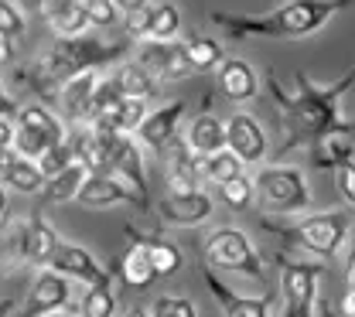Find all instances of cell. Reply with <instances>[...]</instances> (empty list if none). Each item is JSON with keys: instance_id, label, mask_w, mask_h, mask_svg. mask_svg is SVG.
Wrapping results in <instances>:
<instances>
[{"instance_id": "c3c4849f", "label": "cell", "mask_w": 355, "mask_h": 317, "mask_svg": "<svg viewBox=\"0 0 355 317\" xmlns=\"http://www.w3.org/2000/svg\"><path fill=\"white\" fill-rule=\"evenodd\" d=\"M51 317H83V314H62V311H58V314H51Z\"/></svg>"}, {"instance_id": "4316f807", "label": "cell", "mask_w": 355, "mask_h": 317, "mask_svg": "<svg viewBox=\"0 0 355 317\" xmlns=\"http://www.w3.org/2000/svg\"><path fill=\"white\" fill-rule=\"evenodd\" d=\"M184 55H188V62H191L195 72H212V69H219L222 62H225L222 45L216 38H205V35L184 38Z\"/></svg>"}, {"instance_id": "e575fe53", "label": "cell", "mask_w": 355, "mask_h": 317, "mask_svg": "<svg viewBox=\"0 0 355 317\" xmlns=\"http://www.w3.org/2000/svg\"><path fill=\"white\" fill-rule=\"evenodd\" d=\"M219 194L232 212H243V208H250V201L257 198V188H253V181H250L246 174H239V178H232V181L222 184Z\"/></svg>"}, {"instance_id": "7dc6e473", "label": "cell", "mask_w": 355, "mask_h": 317, "mask_svg": "<svg viewBox=\"0 0 355 317\" xmlns=\"http://www.w3.org/2000/svg\"><path fill=\"white\" fill-rule=\"evenodd\" d=\"M127 317H150V311H140V307H133Z\"/></svg>"}, {"instance_id": "ac0fdd59", "label": "cell", "mask_w": 355, "mask_h": 317, "mask_svg": "<svg viewBox=\"0 0 355 317\" xmlns=\"http://www.w3.org/2000/svg\"><path fill=\"white\" fill-rule=\"evenodd\" d=\"M181 116H184V102H181V99L161 106V109H154V113L140 123L137 140H140L144 147L157 150V154H168L178 143V123H181Z\"/></svg>"}, {"instance_id": "7402d4cb", "label": "cell", "mask_w": 355, "mask_h": 317, "mask_svg": "<svg viewBox=\"0 0 355 317\" xmlns=\"http://www.w3.org/2000/svg\"><path fill=\"white\" fill-rule=\"evenodd\" d=\"M127 235H130V249H127V256L120 260V266H116V276L133 287V290H147L154 280H157V270H154V263H150V256H147V246L140 242V232L133 226H127Z\"/></svg>"}, {"instance_id": "f35d334b", "label": "cell", "mask_w": 355, "mask_h": 317, "mask_svg": "<svg viewBox=\"0 0 355 317\" xmlns=\"http://www.w3.org/2000/svg\"><path fill=\"white\" fill-rule=\"evenodd\" d=\"M150 24H154V7H144L123 17V31L130 42H150Z\"/></svg>"}, {"instance_id": "7a4b0ae2", "label": "cell", "mask_w": 355, "mask_h": 317, "mask_svg": "<svg viewBox=\"0 0 355 317\" xmlns=\"http://www.w3.org/2000/svg\"><path fill=\"white\" fill-rule=\"evenodd\" d=\"M345 7H352V0H287L277 10L260 14V17L216 10L212 24L222 28V35L229 42H243V38H304V35L321 31Z\"/></svg>"}, {"instance_id": "836d02e7", "label": "cell", "mask_w": 355, "mask_h": 317, "mask_svg": "<svg viewBox=\"0 0 355 317\" xmlns=\"http://www.w3.org/2000/svg\"><path fill=\"white\" fill-rule=\"evenodd\" d=\"M83 317H113L116 314V297L110 287H89L83 304H79Z\"/></svg>"}, {"instance_id": "d590c367", "label": "cell", "mask_w": 355, "mask_h": 317, "mask_svg": "<svg viewBox=\"0 0 355 317\" xmlns=\"http://www.w3.org/2000/svg\"><path fill=\"white\" fill-rule=\"evenodd\" d=\"M24 28H28L24 10H21L14 0H0V38L14 42V38H21V35H24Z\"/></svg>"}, {"instance_id": "f6af8a7d", "label": "cell", "mask_w": 355, "mask_h": 317, "mask_svg": "<svg viewBox=\"0 0 355 317\" xmlns=\"http://www.w3.org/2000/svg\"><path fill=\"white\" fill-rule=\"evenodd\" d=\"M116 7L127 10V14H137V10H144V7H150V3H147V0H116Z\"/></svg>"}, {"instance_id": "9c48e42d", "label": "cell", "mask_w": 355, "mask_h": 317, "mask_svg": "<svg viewBox=\"0 0 355 317\" xmlns=\"http://www.w3.org/2000/svg\"><path fill=\"white\" fill-rule=\"evenodd\" d=\"M58 235L48 226L42 212H35L31 219H24L21 226L7 228V260L14 263H28V266H51V256L58 249Z\"/></svg>"}, {"instance_id": "60d3db41", "label": "cell", "mask_w": 355, "mask_h": 317, "mask_svg": "<svg viewBox=\"0 0 355 317\" xmlns=\"http://www.w3.org/2000/svg\"><path fill=\"white\" fill-rule=\"evenodd\" d=\"M331 178H335V188H338L342 201L355 208V157L345 161V164H338V167L331 171Z\"/></svg>"}, {"instance_id": "74e56055", "label": "cell", "mask_w": 355, "mask_h": 317, "mask_svg": "<svg viewBox=\"0 0 355 317\" xmlns=\"http://www.w3.org/2000/svg\"><path fill=\"white\" fill-rule=\"evenodd\" d=\"M150 317H198V311L188 297H171L168 293V297H157L150 304Z\"/></svg>"}, {"instance_id": "52a82bcc", "label": "cell", "mask_w": 355, "mask_h": 317, "mask_svg": "<svg viewBox=\"0 0 355 317\" xmlns=\"http://www.w3.org/2000/svg\"><path fill=\"white\" fill-rule=\"evenodd\" d=\"M280 266V317H314L318 304V276L324 273L321 263H294L277 256Z\"/></svg>"}, {"instance_id": "d4e9b609", "label": "cell", "mask_w": 355, "mask_h": 317, "mask_svg": "<svg viewBox=\"0 0 355 317\" xmlns=\"http://www.w3.org/2000/svg\"><path fill=\"white\" fill-rule=\"evenodd\" d=\"M150 113H147V99H137V96H127L113 113H106V116H99V120H92L89 127H99V130H120V134H133L140 130V123L147 120Z\"/></svg>"}, {"instance_id": "6da1fadb", "label": "cell", "mask_w": 355, "mask_h": 317, "mask_svg": "<svg viewBox=\"0 0 355 317\" xmlns=\"http://www.w3.org/2000/svg\"><path fill=\"white\" fill-rule=\"evenodd\" d=\"M355 86V69H349L338 82L318 86L311 75L294 72V92H287L273 72H266V89L277 109V127H280V143L277 157L308 147L318 150L331 136H355V120L342 113V96Z\"/></svg>"}, {"instance_id": "8992f818", "label": "cell", "mask_w": 355, "mask_h": 317, "mask_svg": "<svg viewBox=\"0 0 355 317\" xmlns=\"http://www.w3.org/2000/svg\"><path fill=\"white\" fill-rule=\"evenodd\" d=\"M202 256H205V266L222 273H243V276H253V280H263L266 266L257 253V246L250 242V235L236 226H219L209 232L205 246H202Z\"/></svg>"}, {"instance_id": "3957f363", "label": "cell", "mask_w": 355, "mask_h": 317, "mask_svg": "<svg viewBox=\"0 0 355 317\" xmlns=\"http://www.w3.org/2000/svg\"><path fill=\"white\" fill-rule=\"evenodd\" d=\"M127 51H130V42H99V38H89V35H83V38H58L31 65L28 79H31V86L38 92L55 99L51 92H58L76 75L99 72L103 65H113V62L127 58Z\"/></svg>"}, {"instance_id": "5bb4252c", "label": "cell", "mask_w": 355, "mask_h": 317, "mask_svg": "<svg viewBox=\"0 0 355 317\" xmlns=\"http://www.w3.org/2000/svg\"><path fill=\"white\" fill-rule=\"evenodd\" d=\"M225 136H229V150L243 164H263V157L270 154L266 130L260 127V120H253L250 113H232L225 120Z\"/></svg>"}, {"instance_id": "484cf974", "label": "cell", "mask_w": 355, "mask_h": 317, "mask_svg": "<svg viewBox=\"0 0 355 317\" xmlns=\"http://www.w3.org/2000/svg\"><path fill=\"white\" fill-rule=\"evenodd\" d=\"M89 181V171L76 161L69 171H62V174H55V178H48L42 191V205H62V201H79V191H83V184Z\"/></svg>"}, {"instance_id": "7bdbcfd3", "label": "cell", "mask_w": 355, "mask_h": 317, "mask_svg": "<svg viewBox=\"0 0 355 317\" xmlns=\"http://www.w3.org/2000/svg\"><path fill=\"white\" fill-rule=\"evenodd\" d=\"M345 287L355 293V239H352V249H349V266H345Z\"/></svg>"}, {"instance_id": "f1b7e54d", "label": "cell", "mask_w": 355, "mask_h": 317, "mask_svg": "<svg viewBox=\"0 0 355 317\" xmlns=\"http://www.w3.org/2000/svg\"><path fill=\"white\" fill-rule=\"evenodd\" d=\"M116 79H120V86L127 96H137V99H150V96H161V82L140 65V62H127V65H120V72H116Z\"/></svg>"}, {"instance_id": "8fae6325", "label": "cell", "mask_w": 355, "mask_h": 317, "mask_svg": "<svg viewBox=\"0 0 355 317\" xmlns=\"http://www.w3.org/2000/svg\"><path fill=\"white\" fill-rule=\"evenodd\" d=\"M79 205L83 208H113V205H130L147 212L150 198L144 191H137L127 178L120 174H89V181L79 191Z\"/></svg>"}, {"instance_id": "4fadbf2b", "label": "cell", "mask_w": 355, "mask_h": 317, "mask_svg": "<svg viewBox=\"0 0 355 317\" xmlns=\"http://www.w3.org/2000/svg\"><path fill=\"white\" fill-rule=\"evenodd\" d=\"M48 270L62 273L69 280H83L86 287H113V270H106L89 249L76 246V242H58Z\"/></svg>"}, {"instance_id": "4dcf8cb0", "label": "cell", "mask_w": 355, "mask_h": 317, "mask_svg": "<svg viewBox=\"0 0 355 317\" xmlns=\"http://www.w3.org/2000/svg\"><path fill=\"white\" fill-rule=\"evenodd\" d=\"M311 161H314V167H321V171H335L338 164L352 161V143H349L345 136H331V140H324L318 150H311Z\"/></svg>"}, {"instance_id": "f546056e", "label": "cell", "mask_w": 355, "mask_h": 317, "mask_svg": "<svg viewBox=\"0 0 355 317\" xmlns=\"http://www.w3.org/2000/svg\"><path fill=\"white\" fill-rule=\"evenodd\" d=\"M239 174H243V161H239L232 150H222V154H212V157L202 161V178L212 181L216 188H222L225 181H232V178H239Z\"/></svg>"}, {"instance_id": "e0dca14e", "label": "cell", "mask_w": 355, "mask_h": 317, "mask_svg": "<svg viewBox=\"0 0 355 317\" xmlns=\"http://www.w3.org/2000/svg\"><path fill=\"white\" fill-rule=\"evenodd\" d=\"M161 219L168 226L178 228H195V226H205L216 212L212 198L205 191H191V194H164L161 198Z\"/></svg>"}, {"instance_id": "30bf717a", "label": "cell", "mask_w": 355, "mask_h": 317, "mask_svg": "<svg viewBox=\"0 0 355 317\" xmlns=\"http://www.w3.org/2000/svg\"><path fill=\"white\" fill-rule=\"evenodd\" d=\"M96 130V140L103 147V157H106V174H120L150 198L147 181H144V161H140V140L133 134H120V130Z\"/></svg>"}, {"instance_id": "603a6c76", "label": "cell", "mask_w": 355, "mask_h": 317, "mask_svg": "<svg viewBox=\"0 0 355 317\" xmlns=\"http://www.w3.org/2000/svg\"><path fill=\"white\" fill-rule=\"evenodd\" d=\"M188 147L198 161L212 157V154H222L229 150V136H225V123L216 120L212 113H198L191 123H188Z\"/></svg>"}, {"instance_id": "b9f144b4", "label": "cell", "mask_w": 355, "mask_h": 317, "mask_svg": "<svg viewBox=\"0 0 355 317\" xmlns=\"http://www.w3.org/2000/svg\"><path fill=\"white\" fill-rule=\"evenodd\" d=\"M72 3H79V0H42V3H38V14H42L44 21L51 24V21H55L58 14H65Z\"/></svg>"}, {"instance_id": "ee69618b", "label": "cell", "mask_w": 355, "mask_h": 317, "mask_svg": "<svg viewBox=\"0 0 355 317\" xmlns=\"http://www.w3.org/2000/svg\"><path fill=\"white\" fill-rule=\"evenodd\" d=\"M338 314H342V317H355V293H352V290H345V297H342V307H338Z\"/></svg>"}, {"instance_id": "ffe728a7", "label": "cell", "mask_w": 355, "mask_h": 317, "mask_svg": "<svg viewBox=\"0 0 355 317\" xmlns=\"http://www.w3.org/2000/svg\"><path fill=\"white\" fill-rule=\"evenodd\" d=\"M164 174H168V194H191V191H202V161L191 154L188 143H175L168 150V164H164Z\"/></svg>"}, {"instance_id": "44dd1931", "label": "cell", "mask_w": 355, "mask_h": 317, "mask_svg": "<svg viewBox=\"0 0 355 317\" xmlns=\"http://www.w3.org/2000/svg\"><path fill=\"white\" fill-rule=\"evenodd\" d=\"M3 184L10 191H21V194H42L48 178H44L38 161H31L17 150H3Z\"/></svg>"}, {"instance_id": "83f0119b", "label": "cell", "mask_w": 355, "mask_h": 317, "mask_svg": "<svg viewBox=\"0 0 355 317\" xmlns=\"http://www.w3.org/2000/svg\"><path fill=\"white\" fill-rule=\"evenodd\" d=\"M140 242L147 246V256L154 263L157 276H175L181 270V249L164 235H140Z\"/></svg>"}, {"instance_id": "ba28073f", "label": "cell", "mask_w": 355, "mask_h": 317, "mask_svg": "<svg viewBox=\"0 0 355 317\" xmlns=\"http://www.w3.org/2000/svg\"><path fill=\"white\" fill-rule=\"evenodd\" d=\"M58 143H69L65 123L55 113H48L44 106H38V102L21 106V113H17V140H14L10 150H17V154H24L31 161H42L44 154L51 147H58Z\"/></svg>"}, {"instance_id": "bcb514c9", "label": "cell", "mask_w": 355, "mask_h": 317, "mask_svg": "<svg viewBox=\"0 0 355 317\" xmlns=\"http://www.w3.org/2000/svg\"><path fill=\"white\" fill-rule=\"evenodd\" d=\"M321 317H342V314H335V311H331V304H321Z\"/></svg>"}, {"instance_id": "9a60e30c", "label": "cell", "mask_w": 355, "mask_h": 317, "mask_svg": "<svg viewBox=\"0 0 355 317\" xmlns=\"http://www.w3.org/2000/svg\"><path fill=\"white\" fill-rule=\"evenodd\" d=\"M72 297V287H69V276L55 270H42L35 276L31 290H28V300H24V317H51L58 314Z\"/></svg>"}, {"instance_id": "1f68e13d", "label": "cell", "mask_w": 355, "mask_h": 317, "mask_svg": "<svg viewBox=\"0 0 355 317\" xmlns=\"http://www.w3.org/2000/svg\"><path fill=\"white\" fill-rule=\"evenodd\" d=\"M181 31V10L178 3H154V24H150V42H175Z\"/></svg>"}, {"instance_id": "2e32d148", "label": "cell", "mask_w": 355, "mask_h": 317, "mask_svg": "<svg viewBox=\"0 0 355 317\" xmlns=\"http://www.w3.org/2000/svg\"><path fill=\"white\" fill-rule=\"evenodd\" d=\"M202 276H205V287H209L212 300L219 304L222 317H270L273 293H263V297H239L236 290H229L219 276H216L212 266H202Z\"/></svg>"}, {"instance_id": "5b68a950", "label": "cell", "mask_w": 355, "mask_h": 317, "mask_svg": "<svg viewBox=\"0 0 355 317\" xmlns=\"http://www.w3.org/2000/svg\"><path fill=\"white\" fill-rule=\"evenodd\" d=\"M257 188V208L266 215H297L311 205V188L301 167L291 164H266L253 178Z\"/></svg>"}, {"instance_id": "ab89813d", "label": "cell", "mask_w": 355, "mask_h": 317, "mask_svg": "<svg viewBox=\"0 0 355 317\" xmlns=\"http://www.w3.org/2000/svg\"><path fill=\"white\" fill-rule=\"evenodd\" d=\"M86 10H89L92 28H113V24H116V17H120L116 0H86Z\"/></svg>"}, {"instance_id": "cb8c5ba5", "label": "cell", "mask_w": 355, "mask_h": 317, "mask_svg": "<svg viewBox=\"0 0 355 317\" xmlns=\"http://www.w3.org/2000/svg\"><path fill=\"white\" fill-rule=\"evenodd\" d=\"M219 89L229 102H246L257 92V72L243 58H225L219 69Z\"/></svg>"}, {"instance_id": "8d00e7d4", "label": "cell", "mask_w": 355, "mask_h": 317, "mask_svg": "<svg viewBox=\"0 0 355 317\" xmlns=\"http://www.w3.org/2000/svg\"><path fill=\"white\" fill-rule=\"evenodd\" d=\"M38 164H42L44 178H55V174H62V171H69L76 164V150H72V143H58V147H51L44 154Z\"/></svg>"}, {"instance_id": "d6a6232c", "label": "cell", "mask_w": 355, "mask_h": 317, "mask_svg": "<svg viewBox=\"0 0 355 317\" xmlns=\"http://www.w3.org/2000/svg\"><path fill=\"white\" fill-rule=\"evenodd\" d=\"M123 99H127V92L120 86V79H116V75H103V82H99V89H96V99H92V120L113 113ZM92 120H89V123H92Z\"/></svg>"}, {"instance_id": "277c9868", "label": "cell", "mask_w": 355, "mask_h": 317, "mask_svg": "<svg viewBox=\"0 0 355 317\" xmlns=\"http://www.w3.org/2000/svg\"><path fill=\"white\" fill-rule=\"evenodd\" d=\"M263 228L277 232L287 246H294L301 253H314L321 260H335L342 242L352 235V212L338 208V212H321V215H308V219H297V222L263 219Z\"/></svg>"}, {"instance_id": "d6986e66", "label": "cell", "mask_w": 355, "mask_h": 317, "mask_svg": "<svg viewBox=\"0 0 355 317\" xmlns=\"http://www.w3.org/2000/svg\"><path fill=\"white\" fill-rule=\"evenodd\" d=\"M103 75L99 72H83L76 75L72 82H65L58 89V106H62V116L72 120V123H83V120H92V99H96V89H99Z\"/></svg>"}, {"instance_id": "7c38bea8", "label": "cell", "mask_w": 355, "mask_h": 317, "mask_svg": "<svg viewBox=\"0 0 355 317\" xmlns=\"http://www.w3.org/2000/svg\"><path fill=\"white\" fill-rule=\"evenodd\" d=\"M137 62L161 82H181L188 75H195L188 55H184V42H144L140 51H137Z\"/></svg>"}]
</instances>
